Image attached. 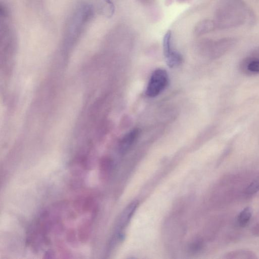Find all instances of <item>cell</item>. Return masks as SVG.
<instances>
[{"label": "cell", "mask_w": 259, "mask_h": 259, "mask_svg": "<svg viewBox=\"0 0 259 259\" xmlns=\"http://www.w3.org/2000/svg\"><path fill=\"white\" fill-rule=\"evenodd\" d=\"M251 16L242 0H221L215 12L216 28L230 29L242 25Z\"/></svg>", "instance_id": "obj_1"}, {"label": "cell", "mask_w": 259, "mask_h": 259, "mask_svg": "<svg viewBox=\"0 0 259 259\" xmlns=\"http://www.w3.org/2000/svg\"><path fill=\"white\" fill-rule=\"evenodd\" d=\"M168 83L166 71L162 69L155 70L152 74L146 90V95L155 97L160 94L166 88Z\"/></svg>", "instance_id": "obj_2"}, {"label": "cell", "mask_w": 259, "mask_h": 259, "mask_svg": "<svg viewBox=\"0 0 259 259\" xmlns=\"http://www.w3.org/2000/svg\"><path fill=\"white\" fill-rule=\"evenodd\" d=\"M236 40L233 37H225L207 42L209 55L213 58H219L226 54L235 45Z\"/></svg>", "instance_id": "obj_3"}, {"label": "cell", "mask_w": 259, "mask_h": 259, "mask_svg": "<svg viewBox=\"0 0 259 259\" xmlns=\"http://www.w3.org/2000/svg\"><path fill=\"white\" fill-rule=\"evenodd\" d=\"M239 68L243 74L246 75L259 74V47L241 61Z\"/></svg>", "instance_id": "obj_4"}, {"label": "cell", "mask_w": 259, "mask_h": 259, "mask_svg": "<svg viewBox=\"0 0 259 259\" xmlns=\"http://www.w3.org/2000/svg\"><path fill=\"white\" fill-rule=\"evenodd\" d=\"M163 53L166 62L170 67L179 65L182 61L181 55L174 51L171 47V32L168 30L165 34L163 39Z\"/></svg>", "instance_id": "obj_5"}, {"label": "cell", "mask_w": 259, "mask_h": 259, "mask_svg": "<svg viewBox=\"0 0 259 259\" xmlns=\"http://www.w3.org/2000/svg\"><path fill=\"white\" fill-rule=\"evenodd\" d=\"M138 206L137 201H133L129 204L123 210L121 213L118 222L117 237H121L122 231L126 227L128 222L130 221L134 213L135 212Z\"/></svg>", "instance_id": "obj_6"}, {"label": "cell", "mask_w": 259, "mask_h": 259, "mask_svg": "<svg viewBox=\"0 0 259 259\" xmlns=\"http://www.w3.org/2000/svg\"><path fill=\"white\" fill-rule=\"evenodd\" d=\"M139 134L138 129H134L127 133L121 139L119 144V151L121 153H126L131 147Z\"/></svg>", "instance_id": "obj_7"}, {"label": "cell", "mask_w": 259, "mask_h": 259, "mask_svg": "<svg viewBox=\"0 0 259 259\" xmlns=\"http://www.w3.org/2000/svg\"><path fill=\"white\" fill-rule=\"evenodd\" d=\"M216 28L214 21L205 19L199 21L195 25L194 33L197 36L201 35L212 31Z\"/></svg>", "instance_id": "obj_8"}, {"label": "cell", "mask_w": 259, "mask_h": 259, "mask_svg": "<svg viewBox=\"0 0 259 259\" xmlns=\"http://www.w3.org/2000/svg\"><path fill=\"white\" fill-rule=\"evenodd\" d=\"M97 7L101 15L107 18H111L114 14V6L111 0H97Z\"/></svg>", "instance_id": "obj_9"}, {"label": "cell", "mask_w": 259, "mask_h": 259, "mask_svg": "<svg viewBox=\"0 0 259 259\" xmlns=\"http://www.w3.org/2000/svg\"><path fill=\"white\" fill-rule=\"evenodd\" d=\"M252 215V208L247 206L244 208L239 213L237 221L239 225L242 227H244L247 225L249 222Z\"/></svg>", "instance_id": "obj_10"}, {"label": "cell", "mask_w": 259, "mask_h": 259, "mask_svg": "<svg viewBox=\"0 0 259 259\" xmlns=\"http://www.w3.org/2000/svg\"><path fill=\"white\" fill-rule=\"evenodd\" d=\"M259 191V180L252 182L246 188L245 192L248 195L253 194Z\"/></svg>", "instance_id": "obj_11"}, {"label": "cell", "mask_w": 259, "mask_h": 259, "mask_svg": "<svg viewBox=\"0 0 259 259\" xmlns=\"http://www.w3.org/2000/svg\"><path fill=\"white\" fill-rule=\"evenodd\" d=\"M140 2L144 4H150L153 2L154 0H140Z\"/></svg>", "instance_id": "obj_12"}, {"label": "cell", "mask_w": 259, "mask_h": 259, "mask_svg": "<svg viewBox=\"0 0 259 259\" xmlns=\"http://www.w3.org/2000/svg\"><path fill=\"white\" fill-rule=\"evenodd\" d=\"M173 1L174 0H165V5L167 6L170 5L172 3Z\"/></svg>", "instance_id": "obj_13"}, {"label": "cell", "mask_w": 259, "mask_h": 259, "mask_svg": "<svg viewBox=\"0 0 259 259\" xmlns=\"http://www.w3.org/2000/svg\"><path fill=\"white\" fill-rule=\"evenodd\" d=\"M179 3H189L191 0H176Z\"/></svg>", "instance_id": "obj_14"}]
</instances>
